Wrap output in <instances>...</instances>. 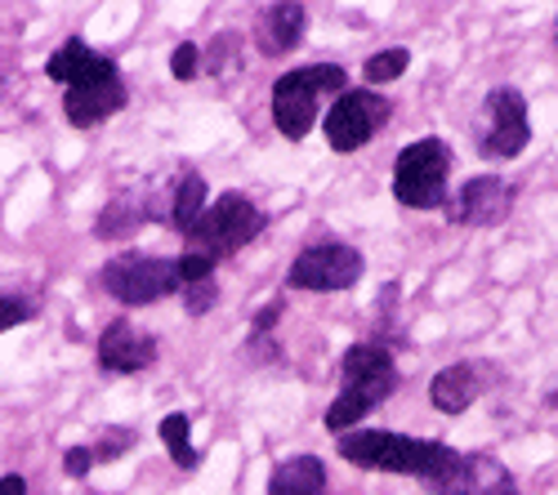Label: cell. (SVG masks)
Instances as JSON below:
<instances>
[{
	"label": "cell",
	"instance_id": "obj_11",
	"mask_svg": "<svg viewBox=\"0 0 558 495\" xmlns=\"http://www.w3.org/2000/svg\"><path fill=\"white\" fill-rule=\"evenodd\" d=\"M509 210H514V188H509L505 178H496V174L470 178V184L460 188V197H456V219L474 223V228H496V223L509 219Z\"/></svg>",
	"mask_w": 558,
	"mask_h": 495
},
{
	"label": "cell",
	"instance_id": "obj_10",
	"mask_svg": "<svg viewBox=\"0 0 558 495\" xmlns=\"http://www.w3.org/2000/svg\"><path fill=\"white\" fill-rule=\"evenodd\" d=\"M532 139V125H527V99L519 89H492L487 95V125H483V157H519Z\"/></svg>",
	"mask_w": 558,
	"mask_h": 495
},
{
	"label": "cell",
	"instance_id": "obj_15",
	"mask_svg": "<svg viewBox=\"0 0 558 495\" xmlns=\"http://www.w3.org/2000/svg\"><path fill=\"white\" fill-rule=\"evenodd\" d=\"M45 72H50V81L76 89V85H89V81H108L117 76V63L95 54L85 40H63L59 50L50 54V63H45Z\"/></svg>",
	"mask_w": 558,
	"mask_h": 495
},
{
	"label": "cell",
	"instance_id": "obj_8",
	"mask_svg": "<svg viewBox=\"0 0 558 495\" xmlns=\"http://www.w3.org/2000/svg\"><path fill=\"white\" fill-rule=\"evenodd\" d=\"M393 116V103L385 95H371V89H344L327 112V144L336 152H357L362 144H371L385 129V121Z\"/></svg>",
	"mask_w": 558,
	"mask_h": 495
},
{
	"label": "cell",
	"instance_id": "obj_21",
	"mask_svg": "<svg viewBox=\"0 0 558 495\" xmlns=\"http://www.w3.org/2000/svg\"><path fill=\"white\" fill-rule=\"evenodd\" d=\"M407 63H411L407 50H385V54H376V59H366L362 76H366L371 85H385V81H398V76L407 72Z\"/></svg>",
	"mask_w": 558,
	"mask_h": 495
},
{
	"label": "cell",
	"instance_id": "obj_22",
	"mask_svg": "<svg viewBox=\"0 0 558 495\" xmlns=\"http://www.w3.org/2000/svg\"><path fill=\"white\" fill-rule=\"evenodd\" d=\"M179 295H183V308H189L193 318H202L206 308H215V299H219V286H215V277H206V282H193V286H183Z\"/></svg>",
	"mask_w": 558,
	"mask_h": 495
},
{
	"label": "cell",
	"instance_id": "obj_17",
	"mask_svg": "<svg viewBox=\"0 0 558 495\" xmlns=\"http://www.w3.org/2000/svg\"><path fill=\"white\" fill-rule=\"evenodd\" d=\"M478 393H483V388H478L474 367H447V371H438L434 384H429V397H434V407H438L442 416H460L464 407H474Z\"/></svg>",
	"mask_w": 558,
	"mask_h": 495
},
{
	"label": "cell",
	"instance_id": "obj_18",
	"mask_svg": "<svg viewBox=\"0 0 558 495\" xmlns=\"http://www.w3.org/2000/svg\"><path fill=\"white\" fill-rule=\"evenodd\" d=\"M206 210V178L202 174H179V188H174V206H170V219H174V228L189 237L193 233V223L202 219Z\"/></svg>",
	"mask_w": 558,
	"mask_h": 495
},
{
	"label": "cell",
	"instance_id": "obj_9",
	"mask_svg": "<svg viewBox=\"0 0 558 495\" xmlns=\"http://www.w3.org/2000/svg\"><path fill=\"white\" fill-rule=\"evenodd\" d=\"M429 495H519V482L492 456H451L438 473L425 478Z\"/></svg>",
	"mask_w": 558,
	"mask_h": 495
},
{
	"label": "cell",
	"instance_id": "obj_3",
	"mask_svg": "<svg viewBox=\"0 0 558 495\" xmlns=\"http://www.w3.org/2000/svg\"><path fill=\"white\" fill-rule=\"evenodd\" d=\"M349 76L336 63H313V67H295L287 76L272 81V125L287 134V139H308V129L317 125L322 99L327 95H344Z\"/></svg>",
	"mask_w": 558,
	"mask_h": 495
},
{
	"label": "cell",
	"instance_id": "obj_26",
	"mask_svg": "<svg viewBox=\"0 0 558 495\" xmlns=\"http://www.w3.org/2000/svg\"><path fill=\"white\" fill-rule=\"evenodd\" d=\"M27 318H32V308H27L23 299H0V335L14 331V326H23Z\"/></svg>",
	"mask_w": 558,
	"mask_h": 495
},
{
	"label": "cell",
	"instance_id": "obj_6",
	"mask_svg": "<svg viewBox=\"0 0 558 495\" xmlns=\"http://www.w3.org/2000/svg\"><path fill=\"white\" fill-rule=\"evenodd\" d=\"M104 290L130 308L157 304L179 290V259H157V255H117L99 273Z\"/></svg>",
	"mask_w": 558,
	"mask_h": 495
},
{
	"label": "cell",
	"instance_id": "obj_16",
	"mask_svg": "<svg viewBox=\"0 0 558 495\" xmlns=\"http://www.w3.org/2000/svg\"><path fill=\"white\" fill-rule=\"evenodd\" d=\"M268 495H327V465L317 456H291L272 469Z\"/></svg>",
	"mask_w": 558,
	"mask_h": 495
},
{
	"label": "cell",
	"instance_id": "obj_1",
	"mask_svg": "<svg viewBox=\"0 0 558 495\" xmlns=\"http://www.w3.org/2000/svg\"><path fill=\"white\" fill-rule=\"evenodd\" d=\"M398 388V367H393V352L380 344H353L344 352V388L331 401L327 411V429L340 437L349 429H357L371 411L389 401Z\"/></svg>",
	"mask_w": 558,
	"mask_h": 495
},
{
	"label": "cell",
	"instance_id": "obj_19",
	"mask_svg": "<svg viewBox=\"0 0 558 495\" xmlns=\"http://www.w3.org/2000/svg\"><path fill=\"white\" fill-rule=\"evenodd\" d=\"M189 433H193V420L183 416V411H170V416L161 420V442H166V451L174 456L179 469H197V460H202Z\"/></svg>",
	"mask_w": 558,
	"mask_h": 495
},
{
	"label": "cell",
	"instance_id": "obj_23",
	"mask_svg": "<svg viewBox=\"0 0 558 495\" xmlns=\"http://www.w3.org/2000/svg\"><path fill=\"white\" fill-rule=\"evenodd\" d=\"M170 76L174 81H193L197 76V45L193 40H183L179 50L170 54Z\"/></svg>",
	"mask_w": 558,
	"mask_h": 495
},
{
	"label": "cell",
	"instance_id": "obj_4",
	"mask_svg": "<svg viewBox=\"0 0 558 495\" xmlns=\"http://www.w3.org/2000/svg\"><path fill=\"white\" fill-rule=\"evenodd\" d=\"M264 210L242 197V193H223L215 197V206L206 201L202 219L193 223V233H189V250L193 255H206V259H228V255H238L242 246H251L259 233H264Z\"/></svg>",
	"mask_w": 558,
	"mask_h": 495
},
{
	"label": "cell",
	"instance_id": "obj_14",
	"mask_svg": "<svg viewBox=\"0 0 558 495\" xmlns=\"http://www.w3.org/2000/svg\"><path fill=\"white\" fill-rule=\"evenodd\" d=\"M304 23H308V10L295 5V0H277V5H268L255 23V45H259V54L268 59H282L291 54L295 45L304 40Z\"/></svg>",
	"mask_w": 558,
	"mask_h": 495
},
{
	"label": "cell",
	"instance_id": "obj_27",
	"mask_svg": "<svg viewBox=\"0 0 558 495\" xmlns=\"http://www.w3.org/2000/svg\"><path fill=\"white\" fill-rule=\"evenodd\" d=\"M277 312H282V299L268 304V308L259 312V318H255V326H259V331H272V326H277Z\"/></svg>",
	"mask_w": 558,
	"mask_h": 495
},
{
	"label": "cell",
	"instance_id": "obj_7",
	"mask_svg": "<svg viewBox=\"0 0 558 495\" xmlns=\"http://www.w3.org/2000/svg\"><path fill=\"white\" fill-rule=\"evenodd\" d=\"M362 268H366V259L349 242L327 237V242H313L300 250V259L287 273V286L291 290H349V286H357Z\"/></svg>",
	"mask_w": 558,
	"mask_h": 495
},
{
	"label": "cell",
	"instance_id": "obj_24",
	"mask_svg": "<svg viewBox=\"0 0 558 495\" xmlns=\"http://www.w3.org/2000/svg\"><path fill=\"white\" fill-rule=\"evenodd\" d=\"M125 446H134V433H130V429H112V433L95 446V465H99V460H117Z\"/></svg>",
	"mask_w": 558,
	"mask_h": 495
},
{
	"label": "cell",
	"instance_id": "obj_5",
	"mask_svg": "<svg viewBox=\"0 0 558 495\" xmlns=\"http://www.w3.org/2000/svg\"><path fill=\"white\" fill-rule=\"evenodd\" d=\"M447 174H451V152L442 139H421L398 152L393 165V197L407 210H434L447 197Z\"/></svg>",
	"mask_w": 558,
	"mask_h": 495
},
{
	"label": "cell",
	"instance_id": "obj_12",
	"mask_svg": "<svg viewBox=\"0 0 558 495\" xmlns=\"http://www.w3.org/2000/svg\"><path fill=\"white\" fill-rule=\"evenodd\" d=\"M157 362V339L134 331L130 322H112L104 335H99V367L108 375H134Z\"/></svg>",
	"mask_w": 558,
	"mask_h": 495
},
{
	"label": "cell",
	"instance_id": "obj_25",
	"mask_svg": "<svg viewBox=\"0 0 558 495\" xmlns=\"http://www.w3.org/2000/svg\"><path fill=\"white\" fill-rule=\"evenodd\" d=\"M63 469H68V478H85L89 469H95V451H89V446H68Z\"/></svg>",
	"mask_w": 558,
	"mask_h": 495
},
{
	"label": "cell",
	"instance_id": "obj_13",
	"mask_svg": "<svg viewBox=\"0 0 558 495\" xmlns=\"http://www.w3.org/2000/svg\"><path fill=\"white\" fill-rule=\"evenodd\" d=\"M121 108H125V85H121V76L76 85V89H68V99H63V112H68V121H72L76 129L99 125V121L117 116Z\"/></svg>",
	"mask_w": 558,
	"mask_h": 495
},
{
	"label": "cell",
	"instance_id": "obj_2",
	"mask_svg": "<svg viewBox=\"0 0 558 495\" xmlns=\"http://www.w3.org/2000/svg\"><path fill=\"white\" fill-rule=\"evenodd\" d=\"M340 456L357 469H380V473H407V478H429L438 473L456 451L429 437H402V433H385V429H357V433H340L336 437Z\"/></svg>",
	"mask_w": 558,
	"mask_h": 495
},
{
	"label": "cell",
	"instance_id": "obj_28",
	"mask_svg": "<svg viewBox=\"0 0 558 495\" xmlns=\"http://www.w3.org/2000/svg\"><path fill=\"white\" fill-rule=\"evenodd\" d=\"M0 495H27V482H23L19 473H10V478H0Z\"/></svg>",
	"mask_w": 558,
	"mask_h": 495
},
{
	"label": "cell",
	"instance_id": "obj_20",
	"mask_svg": "<svg viewBox=\"0 0 558 495\" xmlns=\"http://www.w3.org/2000/svg\"><path fill=\"white\" fill-rule=\"evenodd\" d=\"M144 219V210H130V201H112L104 214H99V223H95V233L99 237H108V242H121V237H130L134 233V223Z\"/></svg>",
	"mask_w": 558,
	"mask_h": 495
}]
</instances>
